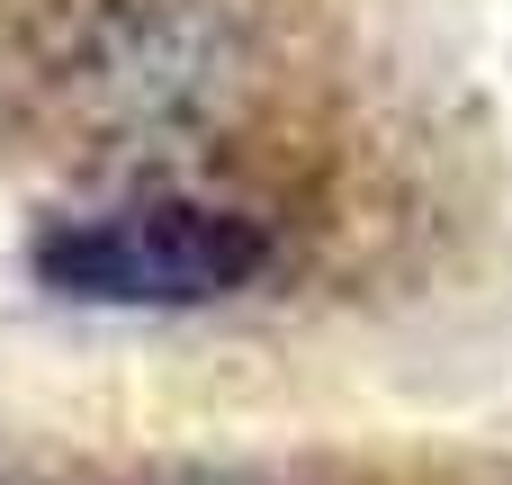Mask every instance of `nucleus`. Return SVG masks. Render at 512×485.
<instances>
[{
	"instance_id": "obj_1",
	"label": "nucleus",
	"mask_w": 512,
	"mask_h": 485,
	"mask_svg": "<svg viewBox=\"0 0 512 485\" xmlns=\"http://www.w3.org/2000/svg\"><path fill=\"white\" fill-rule=\"evenodd\" d=\"M261 261L270 234L234 207H117L36 243V279L81 306H207L252 288Z\"/></svg>"
}]
</instances>
